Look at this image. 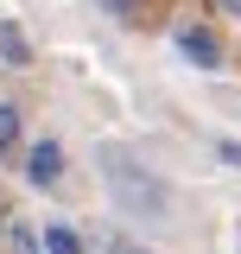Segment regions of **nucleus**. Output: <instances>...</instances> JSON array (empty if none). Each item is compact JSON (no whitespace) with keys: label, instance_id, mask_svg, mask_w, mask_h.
I'll list each match as a JSON object with an SVG mask.
<instances>
[{"label":"nucleus","instance_id":"6e6552de","mask_svg":"<svg viewBox=\"0 0 241 254\" xmlns=\"http://www.w3.org/2000/svg\"><path fill=\"white\" fill-rule=\"evenodd\" d=\"M108 13H140V0H102Z\"/></svg>","mask_w":241,"mask_h":254},{"label":"nucleus","instance_id":"39448f33","mask_svg":"<svg viewBox=\"0 0 241 254\" xmlns=\"http://www.w3.org/2000/svg\"><path fill=\"white\" fill-rule=\"evenodd\" d=\"M45 254H83V235L63 229V222H51V229H45Z\"/></svg>","mask_w":241,"mask_h":254},{"label":"nucleus","instance_id":"0eeeda50","mask_svg":"<svg viewBox=\"0 0 241 254\" xmlns=\"http://www.w3.org/2000/svg\"><path fill=\"white\" fill-rule=\"evenodd\" d=\"M13 248H19V254H38V242H32V229H13Z\"/></svg>","mask_w":241,"mask_h":254},{"label":"nucleus","instance_id":"423d86ee","mask_svg":"<svg viewBox=\"0 0 241 254\" xmlns=\"http://www.w3.org/2000/svg\"><path fill=\"white\" fill-rule=\"evenodd\" d=\"M13 140H19V115H13V108H0V153H6Z\"/></svg>","mask_w":241,"mask_h":254},{"label":"nucleus","instance_id":"f03ea898","mask_svg":"<svg viewBox=\"0 0 241 254\" xmlns=\"http://www.w3.org/2000/svg\"><path fill=\"white\" fill-rule=\"evenodd\" d=\"M178 51H184L190 64H216V58H222V45H216L210 26H184V32H178Z\"/></svg>","mask_w":241,"mask_h":254},{"label":"nucleus","instance_id":"20e7f679","mask_svg":"<svg viewBox=\"0 0 241 254\" xmlns=\"http://www.w3.org/2000/svg\"><path fill=\"white\" fill-rule=\"evenodd\" d=\"M0 58H6V64H32V45H26L19 26H0Z\"/></svg>","mask_w":241,"mask_h":254},{"label":"nucleus","instance_id":"f257e3e1","mask_svg":"<svg viewBox=\"0 0 241 254\" xmlns=\"http://www.w3.org/2000/svg\"><path fill=\"white\" fill-rule=\"evenodd\" d=\"M95 165H102L108 190H115L127 210H140V216H165V185L146 172V159H133L127 146H95Z\"/></svg>","mask_w":241,"mask_h":254},{"label":"nucleus","instance_id":"9d476101","mask_svg":"<svg viewBox=\"0 0 241 254\" xmlns=\"http://www.w3.org/2000/svg\"><path fill=\"white\" fill-rule=\"evenodd\" d=\"M222 6H229V13H235V19H241V0H222Z\"/></svg>","mask_w":241,"mask_h":254},{"label":"nucleus","instance_id":"7ed1b4c3","mask_svg":"<svg viewBox=\"0 0 241 254\" xmlns=\"http://www.w3.org/2000/svg\"><path fill=\"white\" fill-rule=\"evenodd\" d=\"M58 172H63V153L51 146V140H45V146H32V159H26V178H32V185H51Z\"/></svg>","mask_w":241,"mask_h":254},{"label":"nucleus","instance_id":"1a4fd4ad","mask_svg":"<svg viewBox=\"0 0 241 254\" xmlns=\"http://www.w3.org/2000/svg\"><path fill=\"white\" fill-rule=\"evenodd\" d=\"M222 159H229V165H241V140H222Z\"/></svg>","mask_w":241,"mask_h":254}]
</instances>
